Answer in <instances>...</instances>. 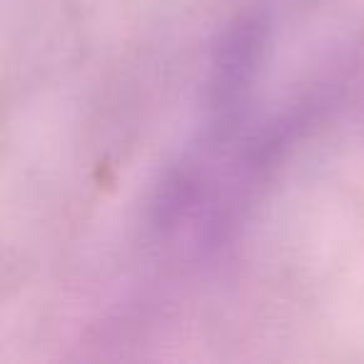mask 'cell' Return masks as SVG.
I'll return each instance as SVG.
<instances>
[{"label": "cell", "mask_w": 364, "mask_h": 364, "mask_svg": "<svg viewBox=\"0 0 364 364\" xmlns=\"http://www.w3.org/2000/svg\"><path fill=\"white\" fill-rule=\"evenodd\" d=\"M269 23L259 13L237 16L215 48L208 77V130L203 137L230 140L237 137L240 122L250 107L257 77L267 60Z\"/></svg>", "instance_id": "obj_1"}]
</instances>
